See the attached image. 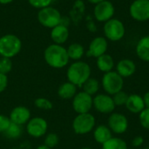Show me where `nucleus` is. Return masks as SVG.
Returning <instances> with one entry per match:
<instances>
[{"mask_svg":"<svg viewBox=\"0 0 149 149\" xmlns=\"http://www.w3.org/2000/svg\"><path fill=\"white\" fill-rule=\"evenodd\" d=\"M44 58L46 64L55 69H61L69 63V57L66 48L61 45L52 44L44 52Z\"/></svg>","mask_w":149,"mask_h":149,"instance_id":"f257e3e1","label":"nucleus"},{"mask_svg":"<svg viewBox=\"0 0 149 149\" xmlns=\"http://www.w3.org/2000/svg\"><path fill=\"white\" fill-rule=\"evenodd\" d=\"M66 77L69 82L77 87H82L83 84L91 77V67L84 61H74L69 65Z\"/></svg>","mask_w":149,"mask_h":149,"instance_id":"f03ea898","label":"nucleus"},{"mask_svg":"<svg viewBox=\"0 0 149 149\" xmlns=\"http://www.w3.org/2000/svg\"><path fill=\"white\" fill-rule=\"evenodd\" d=\"M22 49L21 39L11 33L0 37V56L11 58L17 56Z\"/></svg>","mask_w":149,"mask_h":149,"instance_id":"7ed1b4c3","label":"nucleus"},{"mask_svg":"<svg viewBox=\"0 0 149 149\" xmlns=\"http://www.w3.org/2000/svg\"><path fill=\"white\" fill-rule=\"evenodd\" d=\"M101 86L107 94L113 96L121 91L124 86V79L115 71L104 73L101 79Z\"/></svg>","mask_w":149,"mask_h":149,"instance_id":"20e7f679","label":"nucleus"},{"mask_svg":"<svg viewBox=\"0 0 149 149\" xmlns=\"http://www.w3.org/2000/svg\"><path fill=\"white\" fill-rule=\"evenodd\" d=\"M61 18L62 16L60 11L52 6H48L40 9L38 12V22L45 28L52 29L53 27L60 24Z\"/></svg>","mask_w":149,"mask_h":149,"instance_id":"39448f33","label":"nucleus"},{"mask_svg":"<svg viewBox=\"0 0 149 149\" xmlns=\"http://www.w3.org/2000/svg\"><path fill=\"white\" fill-rule=\"evenodd\" d=\"M96 124L95 117L90 113L78 114L72 121V129L75 134L84 135L92 132Z\"/></svg>","mask_w":149,"mask_h":149,"instance_id":"423d86ee","label":"nucleus"},{"mask_svg":"<svg viewBox=\"0 0 149 149\" xmlns=\"http://www.w3.org/2000/svg\"><path fill=\"white\" fill-rule=\"evenodd\" d=\"M104 34L105 38L110 41H120L122 39L126 33V29L124 24L117 18H111L107 21L104 24Z\"/></svg>","mask_w":149,"mask_h":149,"instance_id":"0eeeda50","label":"nucleus"},{"mask_svg":"<svg viewBox=\"0 0 149 149\" xmlns=\"http://www.w3.org/2000/svg\"><path fill=\"white\" fill-rule=\"evenodd\" d=\"M129 14L138 22L149 20V0H134L129 6Z\"/></svg>","mask_w":149,"mask_h":149,"instance_id":"6e6552de","label":"nucleus"},{"mask_svg":"<svg viewBox=\"0 0 149 149\" xmlns=\"http://www.w3.org/2000/svg\"><path fill=\"white\" fill-rule=\"evenodd\" d=\"M93 106L95 110L103 114H111L115 109V104L111 95L108 94H96L93 99Z\"/></svg>","mask_w":149,"mask_h":149,"instance_id":"1a4fd4ad","label":"nucleus"},{"mask_svg":"<svg viewBox=\"0 0 149 149\" xmlns=\"http://www.w3.org/2000/svg\"><path fill=\"white\" fill-rule=\"evenodd\" d=\"M93 96L85 92L77 93L72 99V108L78 113H87L90 112L93 106Z\"/></svg>","mask_w":149,"mask_h":149,"instance_id":"9d476101","label":"nucleus"},{"mask_svg":"<svg viewBox=\"0 0 149 149\" xmlns=\"http://www.w3.org/2000/svg\"><path fill=\"white\" fill-rule=\"evenodd\" d=\"M127 118L120 113H112L108 118V127L112 133L116 134H122L128 129Z\"/></svg>","mask_w":149,"mask_h":149,"instance_id":"9b49d317","label":"nucleus"},{"mask_svg":"<svg viewBox=\"0 0 149 149\" xmlns=\"http://www.w3.org/2000/svg\"><path fill=\"white\" fill-rule=\"evenodd\" d=\"M114 12L115 9L113 4L108 0H105L101 3L95 4L93 9L94 17L99 22L106 23L107 21L110 20L111 18H113Z\"/></svg>","mask_w":149,"mask_h":149,"instance_id":"f8f14e48","label":"nucleus"},{"mask_svg":"<svg viewBox=\"0 0 149 149\" xmlns=\"http://www.w3.org/2000/svg\"><path fill=\"white\" fill-rule=\"evenodd\" d=\"M48 124L46 120L40 117L31 119L26 124V131L28 134L33 138H40L46 134Z\"/></svg>","mask_w":149,"mask_h":149,"instance_id":"ddd939ff","label":"nucleus"},{"mask_svg":"<svg viewBox=\"0 0 149 149\" xmlns=\"http://www.w3.org/2000/svg\"><path fill=\"white\" fill-rule=\"evenodd\" d=\"M107 39L104 37H96L89 44V47L86 52V56L97 58L100 56L107 53Z\"/></svg>","mask_w":149,"mask_h":149,"instance_id":"4468645a","label":"nucleus"},{"mask_svg":"<svg viewBox=\"0 0 149 149\" xmlns=\"http://www.w3.org/2000/svg\"><path fill=\"white\" fill-rule=\"evenodd\" d=\"M9 118L10 122L19 126H23L24 124H27L28 121L31 120V112L27 107L19 106L11 110Z\"/></svg>","mask_w":149,"mask_h":149,"instance_id":"2eb2a0df","label":"nucleus"},{"mask_svg":"<svg viewBox=\"0 0 149 149\" xmlns=\"http://www.w3.org/2000/svg\"><path fill=\"white\" fill-rule=\"evenodd\" d=\"M69 29L68 26H65L62 24H59L51 29V38L53 41V44L63 45L69 38Z\"/></svg>","mask_w":149,"mask_h":149,"instance_id":"dca6fc26","label":"nucleus"},{"mask_svg":"<svg viewBox=\"0 0 149 149\" xmlns=\"http://www.w3.org/2000/svg\"><path fill=\"white\" fill-rule=\"evenodd\" d=\"M116 72L124 79L133 76L136 72L135 63L129 58H124L116 65Z\"/></svg>","mask_w":149,"mask_h":149,"instance_id":"f3484780","label":"nucleus"},{"mask_svg":"<svg viewBox=\"0 0 149 149\" xmlns=\"http://www.w3.org/2000/svg\"><path fill=\"white\" fill-rule=\"evenodd\" d=\"M125 106L130 113L135 114L140 113L145 108L143 98L139 94H134V93L128 95V99Z\"/></svg>","mask_w":149,"mask_h":149,"instance_id":"a211bd4d","label":"nucleus"},{"mask_svg":"<svg viewBox=\"0 0 149 149\" xmlns=\"http://www.w3.org/2000/svg\"><path fill=\"white\" fill-rule=\"evenodd\" d=\"M112 137H113V133L108 127V126L100 125L94 128L93 138L97 143L102 145L105 142H107L108 140H110Z\"/></svg>","mask_w":149,"mask_h":149,"instance_id":"6ab92c4d","label":"nucleus"},{"mask_svg":"<svg viewBox=\"0 0 149 149\" xmlns=\"http://www.w3.org/2000/svg\"><path fill=\"white\" fill-rule=\"evenodd\" d=\"M138 58L145 62H149V36L142 37L137 43L135 48Z\"/></svg>","mask_w":149,"mask_h":149,"instance_id":"aec40b11","label":"nucleus"},{"mask_svg":"<svg viewBox=\"0 0 149 149\" xmlns=\"http://www.w3.org/2000/svg\"><path fill=\"white\" fill-rule=\"evenodd\" d=\"M96 64H97L98 69L104 73L113 71L114 67V60L113 57L107 53H105L100 56L99 58H97Z\"/></svg>","mask_w":149,"mask_h":149,"instance_id":"412c9836","label":"nucleus"},{"mask_svg":"<svg viewBox=\"0 0 149 149\" xmlns=\"http://www.w3.org/2000/svg\"><path fill=\"white\" fill-rule=\"evenodd\" d=\"M76 93H77V86L69 81L60 85L58 89V95L63 100L73 99Z\"/></svg>","mask_w":149,"mask_h":149,"instance_id":"4be33fe9","label":"nucleus"},{"mask_svg":"<svg viewBox=\"0 0 149 149\" xmlns=\"http://www.w3.org/2000/svg\"><path fill=\"white\" fill-rule=\"evenodd\" d=\"M67 54L70 59L74 61H79L81 59V58L85 54V48L82 45L79 43H73L71 44L67 48Z\"/></svg>","mask_w":149,"mask_h":149,"instance_id":"5701e85b","label":"nucleus"},{"mask_svg":"<svg viewBox=\"0 0 149 149\" xmlns=\"http://www.w3.org/2000/svg\"><path fill=\"white\" fill-rule=\"evenodd\" d=\"M100 82L97 79L95 78H89L82 86L83 88V92L86 93L87 94L93 96L96 95L97 93L100 90Z\"/></svg>","mask_w":149,"mask_h":149,"instance_id":"b1692460","label":"nucleus"},{"mask_svg":"<svg viewBox=\"0 0 149 149\" xmlns=\"http://www.w3.org/2000/svg\"><path fill=\"white\" fill-rule=\"evenodd\" d=\"M102 149H128L127 142L119 137H112L102 144Z\"/></svg>","mask_w":149,"mask_h":149,"instance_id":"393cba45","label":"nucleus"},{"mask_svg":"<svg viewBox=\"0 0 149 149\" xmlns=\"http://www.w3.org/2000/svg\"><path fill=\"white\" fill-rule=\"evenodd\" d=\"M21 134H22V127H21V126L14 124L12 122H10L9 127L3 133V135L6 138L11 139V140H15V139L19 138L21 136Z\"/></svg>","mask_w":149,"mask_h":149,"instance_id":"a878e982","label":"nucleus"},{"mask_svg":"<svg viewBox=\"0 0 149 149\" xmlns=\"http://www.w3.org/2000/svg\"><path fill=\"white\" fill-rule=\"evenodd\" d=\"M12 66H13V64H12L11 58L0 57V73L7 75L12 70Z\"/></svg>","mask_w":149,"mask_h":149,"instance_id":"bb28decb","label":"nucleus"},{"mask_svg":"<svg viewBox=\"0 0 149 149\" xmlns=\"http://www.w3.org/2000/svg\"><path fill=\"white\" fill-rule=\"evenodd\" d=\"M113 100L115 104V106L120 107V106H125L127 103V100L128 99V94L124 92V91H120L117 93L113 95Z\"/></svg>","mask_w":149,"mask_h":149,"instance_id":"cd10ccee","label":"nucleus"},{"mask_svg":"<svg viewBox=\"0 0 149 149\" xmlns=\"http://www.w3.org/2000/svg\"><path fill=\"white\" fill-rule=\"evenodd\" d=\"M35 106L41 110H51L53 107V105L51 100L45 98H38L34 101Z\"/></svg>","mask_w":149,"mask_h":149,"instance_id":"c85d7f7f","label":"nucleus"},{"mask_svg":"<svg viewBox=\"0 0 149 149\" xmlns=\"http://www.w3.org/2000/svg\"><path fill=\"white\" fill-rule=\"evenodd\" d=\"M58 142H59L58 136L54 133H50V134H46V136L45 138L44 145H45L46 147H48L50 148H53L58 144Z\"/></svg>","mask_w":149,"mask_h":149,"instance_id":"c756f323","label":"nucleus"},{"mask_svg":"<svg viewBox=\"0 0 149 149\" xmlns=\"http://www.w3.org/2000/svg\"><path fill=\"white\" fill-rule=\"evenodd\" d=\"M139 120L141 126L146 130H149V108H144L139 113Z\"/></svg>","mask_w":149,"mask_h":149,"instance_id":"7c9ffc66","label":"nucleus"},{"mask_svg":"<svg viewBox=\"0 0 149 149\" xmlns=\"http://www.w3.org/2000/svg\"><path fill=\"white\" fill-rule=\"evenodd\" d=\"M28 3L33 8L40 10V9L51 6L52 0H28Z\"/></svg>","mask_w":149,"mask_h":149,"instance_id":"2f4dec72","label":"nucleus"},{"mask_svg":"<svg viewBox=\"0 0 149 149\" xmlns=\"http://www.w3.org/2000/svg\"><path fill=\"white\" fill-rule=\"evenodd\" d=\"M10 124V118L3 114H0V134H3L9 127Z\"/></svg>","mask_w":149,"mask_h":149,"instance_id":"473e14b6","label":"nucleus"},{"mask_svg":"<svg viewBox=\"0 0 149 149\" xmlns=\"http://www.w3.org/2000/svg\"><path fill=\"white\" fill-rule=\"evenodd\" d=\"M8 86V77L5 74L0 73V93L3 92Z\"/></svg>","mask_w":149,"mask_h":149,"instance_id":"72a5a7b5","label":"nucleus"},{"mask_svg":"<svg viewBox=\"0 0 149 149\" xmlns=\"http://www.w3.org/2000/svg\"><path fill=\"white\" fill-rule=\"evenodd\" d=\"M143 142H144V138L142 136H141V135H138V136H135L133 139L132 145L134 148H139V147L143 145Z\"/></svg>","mask_w":149,"mask_h":149,"instance_id":"f704fd0d","label":"nucleus"},{"mask_svg":"<svg viewBox=\"0 0 149 149\" xmlns=\"http://www.w3.org/2000/svg\"><path fill=\"white\" fill-rule=\"evenodd\" d=\"M143 98V101H144V105H145V107L146 108H149V91L147 92L144 96L142 97Z\"/></svg>","mask_w":149,"mask_h":149,"instance_id":"c9c22d12","label":"nucleus"},{"mask_svg":"<svg viewBox=\"0 0 149 149\" xmlns=\"http://www.w3.org/2000/svg\"><path fill=\"white\" fill-rule=\"evenodd\" d=\"M14 0H0V4H8L13 2Z\"/></svg>","mask_w":149,"mask_h":149,"instance_id":"e433bc0d","label":"nucleus"},{"mask_svg":"<svg viewBox=\"0 0 149 149\" xmlns=\"http://www.w3.org/2000/svg\"><path fill=\"white\" fill-rule=\"evenodd\" d=\"M89 3H93V4H97V3H101V2H103V1H105V0H87Z\"/></svg>","mask_w":149,"mask_h":149,"instance_id":"4c0bfd02","label":"nucleus"},{"mask_svg":"<svg viewBox=\"0 0 149 149\" xmlns=\"http://www.w3.org/2000/svg\"><path fill=\"white\" fill-rule=\"evenodd\" d=\"M36 149H52V148H50L46 147L45 145H40V146H38V147Z\"/></svg>","mask_w":149,"mask_h":149,"instance_id":"58836bf2","label":"nucleus"},{"mask_svg":"<svg viewBox=\"0 0 149 149\" xmlns=\"http://www.w3.org/2000/svg\"><path fill=\"white\" fill-rule=\"evenodd\" d=\"M80 149H92V148H80Z\"/></svg>","mask_w":149,"mask_h":149,"instance_id":"ea45409f","label":"nucleus"},{"mask_svg":"<svg viewBox=\"0 0 149 149\" xmlns=\"http://www.w3.org/2000/svg\"><path fill=\"white\" fill-rule=\"evenodd\" d=\"M144 149H149V147H147V148H145Z\"/></svg>","mask_w":149,"mask_h":149,"instance_id":"a19ab883","label":"nucleus"},{"mask_svg":"<svg viewBox=\"0 0 149 149\" xmlns=\"http://www.w3.org/2000/svg\"><path fill=\"white\" fill-rule=\"evenodd\" d=\"M0 57H1V56H0Z\"/></svg>","mask_w":149,"mask_h":149,"instance_id":"79ce46f5","label":"nucleus"}]
</instances>
